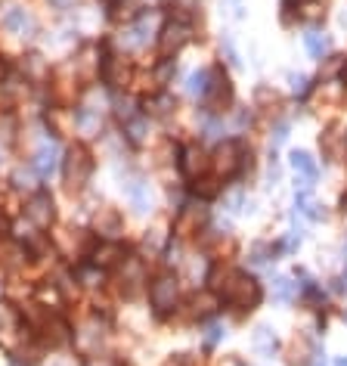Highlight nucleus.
I'll use <instances>...</instances> for the list:
<instances>
[{"label":"nucleus","instance_id":"obj_1","mask_svg":"<svg viewBox=\"0 0 347 366\" xmlns=\"http://www.w3.org/2000/svg\"><path fill=\"white\" fill-rule=\"evenodd\" d=\"M214 286H217V292L224 295L226 305H233L239 310H251V307H257V301H260L257 279L242 274V270H226L224 283H214Z\"/></svg>","mask_w":347,"mask_h":366},{"label":"nucleus","instance_id":"obj_2","mask_svg":"<svg viewBox=\"0 0 347 366\" xmlns=\"http://www.w3.org/2000/svg\"><path fill=\"white\" fill-rule=\"evenodd\" d=\"M93 174V159L84 146H72L62 159V181H66V190L68 193H81L87 181Z\"/></svg>","mask_w":347,"mask_h":366},{"label":"nucleus","instance_id":"obj_3","mask_svg":"<svg viewBox=\"0 0 347 366\" xmlns=\"http://www.w3.org/2000/svg\"><path fill=\"white\" fill-rule=\"evenodd\" d=\"M211 165H214L220 181H226V177H236L242 168H245V150H242V143H239V140H224V143L217 146V152H214V159H211Z\"/></svg>","mask_w":347,"mask_h":366},{"label":"nucleus","instance_id":"obj_4","mask_svg":"<svg viewBox=\"0 0 347 366\" xmlns=\"http://www.w3.org/2000/svg\"><path fill=\"white\" fill-rule=\"evenodd\" d=\"M177 295H180L177 276L162 274L152 279V286H149V305L155 307V314H171V310L177 307Z\"/></svg>","mask_w":347,"mask_h":366},{"label":"nucleus","instance_id":"obj_5","mask_svg":"<svg viewBox=\"0 0 347 366\" xmlns=\"http://www.w3.org/2000/svg\"><path fill=\"white\" fill-rule=\"evenodd\" d=\"M193 41V25L183 19H171L164 22V25L159 28V50L162 56H174L177 50H183V47Z\"/></svg>","mask_w":347,"mask_h":366},{"label":"nucleus","instance_id":"obj_6","mask_svg":"<svg viewBox=\"0 0 347 366\" xmlns=\"http://www.w3.org/2000/svg\"><path fill=\"white\" fill-rule=\"evenodd\" d=\"M205 221H208V208L202 202H186V205H180L177 217H174V233L177 236H193V233L202 230Z\"/></svg>","mask_w":347,"mask_h":366},{"label":"nucleus","instance_id":"obj_7","mask_svg":"<svg viewBox=\"0 0 347 366\" xmlns=\"http://www.w3.org/2000/svg\"><path fill=\"white\" fill-rule=\"evenodd\" d=\"M205 103H208L211 112H220L224 106L233 103V84L220 68H211V78H208V90H205Z\"/></svg>","mask_w":347,"mask_h":366},{"label":"nucleus","instance_id":"obj_8","mask_svg":"<svg viewBox=\"0 0 347 366\" xmlns=\"http://www.w3.org/2000/svg\"><path fill=\"white\" fill-rule=\"evenodd\" d=\"M0 25H4L10 35H19V37H31L35 35V16H31L25 6H6L4 16H0Z\"/></svg>","mask_w":347,"mask_h":366},{"label":"nucleus","instance_id":"obj_9","mask_svg":"<svg viewBox=\"0 0 347 366\" xmlns=\"http://www.w3.org/2000/svg\"><path fill=\"white\" fill-rule=\"evenodd\" d=\"M25 214H28V221L35 224V227H50L53 221H56V208H53V199H50V193H35V196L28 199V205H25Z\"/></svg>","mask_w":347,"mask_h":366},{"label":"nucleus","instance_id":"obj_10","mask_svg":"<svg viewBox=\"0 0 347 366\" xmlns=\"http://www.w3.org/2000/svg\"><path fill=\"white\" fill-rule=\"evenodd\" d=\"M121 186H124V196H128V202H130L133 212H137V214L152 212V190H149V183H146V181L133 177V181L121 183Z\"/></svg>","mask_w":347,"mask_h":366},{"label":"nucleus","instance_id":"obj_11","mask_svg":"<svg viewBox=\"0 0 347 366\" xmlns=\"http://www.w3.org/2000/svg\"><path fill=\"white\" fill-rule=\"evenodd\" d=\"M208 168V155L199 143H189L183 146V152H180V171L189 177V181H199V174Z\"/></svg>","mask_w":347,"mask_h":366},{"label":"nucleus","instance_id":"obj_12","mask_svg":"<svg viewBox=\"0 0 347 366\" xmlns=\"http://www.w3.org/2000/svg\"><path fill=\"white\" fill-rule=\"evenodd\" d=\"M155 35V13H143L130 28H124V44L128 47H146Z\"/></svg>","mask_w":347,"mask_h":366},{"label":"nucleus","instance_id":"obj_13","mask_svg":"<svg viewBox=\"0 0 347 366\" xmlns=\"http://www.w3.org/2000/svg\"><path fill=\"white\" fill-rule=\"evenodd\" d=\"M56 161H59V146H56V140H47V143H41V150L35 152V171H37V177H50L53 171H56Z\"/></svg>","mask_w":347,"mask_h":366},{"label":"nucleus","instance_id":"obj_14","mask_svg":"<svg viewBox=\"0 0 347 366\" xmlns=\"http://www.w3.org/2000/svg\"><path fill=\"white\" fill-rule=\"evenodd\" d=\"M291 168H295V174H301V190H310L313 181H317V161H313L310 152L304 150H295L291 152Z\"/></svg>","mask_w":347,"mask_h":366},{"label":"nucleus","instance_id":"obj_15","mask_svg":"<svg viewBox=\"0 0 347 366\" xmlns=\"http://www.w3.org/2000/svg\"><path fill=\"white\" fill-rule=\"evenodd\" d=\"M118 261H124V248H121V243H115V239H106V243H99L93 248V264H97L99 270L115 267Z\"/></svg>","mask_w":347,"mask_h":366},{"label":"nucleus","instance_id":"obj_16","mask_svg":"<svg viewBox=\"0 0 347 366\" xmlns=\"http://www.w3.org/2000/svg\"><path fill=\"white\" fill-rule=\"evenodd\" d=\"M44 332H47V341H50L53 348H62V345H68V341H72V329H68V323L62 320V317H56V314L47 317Z\"/></svg>","mask_w":347,"mask_h":366},{"label":"nucleus","instance_id":"obj_17","mask_svg":"<svg viewBox=\"0 0 347 366\" xmlns=\"http://www.w3.org/2000/svg\"><path fill=\"white\" fill-rule=\"evenodd\" d=\"M93 224H97V230H99L106 239H115L118 233H121V214H118L115 208H99V212H97V221H93Z\"/></svg>","mask_w":347,"mask_h":366},{"label":"nucleus","instance_id":"obj_18","mask_svg":"<svg viewBox=\"0 0 347 366\" xmlns=\"http://www.w3.org/2000/svg\"><path fill=\"white\" fill-rule=\"evenodd\" d=\"M304 47H307V53H310L313 59H322L329 50H332V37L322 35V31H307V35H304Z\"/></svg>","mask_w":347,"mask_h":366},{"label":"nucleus","instance_id":"obj_19","mask_svg":"<svg viewBox=\"0 0 347 366\" xmlns=\"http://www.w3.org/2000/svg\"><path fill=\"white\" fill-rule=\"evenodd\" d=\"M75 124L84 130V134H97L99 130V109H90V106H78L75 109Z\"/></svg>","mask_w":347,"mask_h":366},{"label":"nucleus","instance_id":"obj_20","mask_svg":"<svg viewBox=\"0 0 347 366\" xmlns=\"http://www.w3.org/2000/svg\"><path fill=\"white\" fill-rule=\"evenodd\" d=\"M217 310V295L211 292H199L193 298V317H199V320H205V317H211Z\"/></svg>","mask_w":347,"mask_h":366},{"label":"nucleus","instance_id":"obj_21","mask_svg":"<svg viewBox=\"0 0 347 366\" xmlns=\"http://www.w3.org/2000/svg\"><path fill=\"white\" fill-rule=\"evenodd\" d=\"M255 348L264 357H273V351H276V336H273V329L270 326H257L255 329Z\"/></svg>","mask_w":347,"mask_h":366},{"label":"nucleus","instance_id":"obj_22","mask_svg":"<svg viewBox=\"0 0 347 366\" xmlns=\"http://www.w3.org/2000/svg\"><path fill=\"white\" fill-rule=\"evenodd\" d=\"M295 208H298V212H301V214L313 217V221H319V217H326V212H322V208L317 205V202L310 199V193H307V190H301V193H298V199H295Z\"/></svg>","mask_w":347,"mask_h":366},{"label":"nucleus","instance_id":"obj_23","mask_svg":"<svg viewBox=\"0 0 347 366\" xmlns=\"http://www.w3.org/2000/svg\"><path fill=\"white\" fill-rule=\"evenodd\" d=\"M124 283H128V292H133L143 283V264L137 258H124Z\"/></svg>","mask_w":347,"mask_h":366},{"label":"nucleus","instance_id":"obj_24","mask_svg":"<svg viewBox=\"0 0 347 366\" xmlns=\"http://www.w3.org/2000/svg\"><path fill=\"white\" fill-rule=\"evenodd\" d=\"M208 78H211V68H199V72L189 75V84H186L189 97H205V90H208Z\"/></svg>","mask_w":347,"mask_h":366},{"label":"nucleus","instance_id":"obj_25","mask_svg":"<svg viewBox=\"0 0 347 366\" xmlns=\"http://www.w3.org/2000/svg\"><path fill=\"white\" fill-rule=\"evenodd\" d=\"M295 283H291V279L288 276H276L273 279V298L276 301H282V305H288V301L291 298H295Z\"/></svg>","mask_w":347,"mask_h":366},{"label":"nucleus","instance_id":"obj_26","mask_svg":"<svg viewBox=\"0 0 347 366\" xmlns=\"http://www.w3.org/2000/svg\"><path fill=\"white\" fill-rule=\"evenodd\" d=\"M146 130H149V121L143 118V115H133V118L124 121V134H128L133 143H140V140L146 137Z\"/></svg>","mask_w":347,"mask_h":366},{"label":"nucleus","instance_id":"obj_27","mask_svg":"<svg viewBox=\"0 0 347 366\" xmlns=\"http://www.w3.org/2000/svg\"><path fill=\"white\" fill-rule=\"evenodd\" d=\"M78 276H81V283L84 286H97V283H102V270L93 264V267H84V270H78Z\"/></svg>","mask_w":347,"mask_h":366},{"label":"nucleus","instance_id":"obj_28","mask_svg":"<svg viewBox=\"0 0 347 366\" xmlns=\"http://www.w3.org/2000/svg\"><path fill=\"white\" fill-rule=\"evenodd\" d=\"M270 258H273V248H270V245L257 243L255 248H251V261H255V264H267Z\"/></svg>","mask_w":347,"mask_h":366},{"label":"nucleus","instance_id":"obj_29","mask_svg":"<svg viewBox=\"0 0 347 366\" xmlns=\"http://www.w3.org/2000/svg\"><path fill=\"white\" fill-rule=\"evenodd\" d=\"M174 109V97L171 93H162L159 99H152V112H159V115H168Z\"/></svg>","mask_w":347,"mask_h":366},{"label":"nucleus","instance_id":"obj_30","mask_svg":"<svg viewBox=\"0 0 347 366\" xmlns=\"http://www.w3.org/2000/svg\"><path fill=\"white\" fill-rule=\"evenodd\" d=\"M224 336H226V329H224L220 323H211L208 329H205V341H208V345H217V341L224 338Z\"/></svg>","mask_w":347,"mask_h":366},{"label":"nucleus","instance_id":"obj_31","mask_svg":"<svg viewBox=\"0 0 347 366\" xmlns=\"http://www.w3.org/2000/svg\"><path fill=\"white\" fill-rule=\"evenodd\" d=\"M195 193H202L205 199L217 196V181H199V183H195Z\"/></svg>","mask_w":347,"mask_h":366},{"label":"nucleus","instance_id":"obj_32","mask_svg":"<svg viewBox=\"0 0 347 366\" xmlns=\"http://www.w3.org/2000/svg\"><path fill=\"white\" fill-rule=\"evenodd\" d=\"M286 137H288V124H286V121H282V124H276V130H273V146L286 143Z\"/></svg>","mask_w":347,"mask_h":366},{"label":"nucleus","instance_id":"obj_33","mask_svg":"<svg viewBox=\"0 0 347 366\" xmlns=\"http://www.w3.org/2000/svg\"><path fill=\"white\" fill-rule=\"evenodd\" d=\"M291 90H295V93H307V78L304 75H291Z\"/></svg>","mask_w":347,"mask_h":366},{"label":"nucleus","instance_id":"obj_34","mask_svg":"<svg viewBox=\"0 0 347 366\" xmlns=\"http://www.w3.org/2000/svg\"><path fill=\"white\" fill-rule=\"evenodd\" d=\"M313 357H317V363H313V366H326V354H322L319 348H317V351H313Z\"/></svg>","mask_w":347,"mask_h":366},{"label":"nucleus","instance_id":"obj_35","mask_svg":"<svg viewBox=\"0 0 347 366\" xmlns=\"http://www.w3.org/2000/svg\"><path fill=\"white\" fill-rule=\"evenodd\" d=\"M4 78H6V62L0 59V84H4Z\"/></svg>","mask_w":347,"mask_h":366},{"label":"nucleus","instance_id":"obj_36","mask_svg":"<svg viewBox=\"0 0 347 366\" xmlns=\"http://www.w3.org/2000/svg\"><path fill=\"white\" fill-rule=\"evenodd\" d=\"M341 78H344V81H347V62H344V68H341Z\"/></svg>","mask_w":347,"mask_h":366},{"label":"nucleus","instance_id":"obj_37","mask_svg":"<svg viewBox=\"0 0 347 366\" xmlns=\"http://www.w3.org/2000/svg\"><path fill=\"white\" fill-rule=\"evenodd\" d=\"M335 366H347V357H341V360H338Z\"/></svg>","mask_w":347,"mask_h":366},{"label":"nucleus","instance_id":"obj_38","mask_svg":"<svg viewBox=\"0 0 347 366\" xmlns=\"http://www.w3.org/2000/svg\"><path fill=\"white\" fill-rule=\"evenodd\" d=\"M102 4H118V0H102Z\"/></svg>","mask_w":347,"mask_h":366},{"label":"nucleus","instance_id":"obj_39","mask_svg":"<svg viewBox=\"0 0 347 366\" xmlns=\"http://www.w3.org/2000/svg\"><path fill=\"white\" fill-rule=\"evenodd\" d=\"M344 320H347V310H344Z\"/></svg>","mask_w":347,"mask_h":366}]
</instances>
